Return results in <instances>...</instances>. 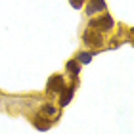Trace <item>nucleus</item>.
Here are the masks:
<instances>
[{
	"label": "nucleus",
	"instance_id": "7",
	"mask_svg": "<svg viewBox=\"0 0 134 134\" xmlns=\"http://www.w3.org/2000/svg\"><path fill=\"white\" fill-rule=\"evenodd\" d=\"M67 71H69L71 75H79V63L77 62H69L67 63Z\"/></svg>",
	"mask_w": 134,
	"mask_h": 134
},
{
	"label": "nucleus",
	"instance_id": "3",
	"mask_svg": "<svg viewBox=\"0 0 134 134\" xmlns=\"http://www.w3.org/2000/svg\"><path fill=\"white\" fill-rule=\"evenodd\" d=\"M65 88V82H63V79L59 77V75H56V77H52L50 81H48V92H56V94H59L62 90Z\"/></svg>",
	"mask_w": 134,
	"mask_h": 134
},
{
	"label": "nucleus",
	"instance_id": "2",
	"mask_svg": "<svg viewBox=\"0 0 134 134\" xmlns=\"http://www.w3.org/2000/svg\"><path fill=\"white\" fill-rule=\"evenodd\" d=\"M90 27L102 29V31H109V29L113 27V19L109 15H103V17H100V19H92L90 21Z\"/></svg>",
	"mask_w": 134,
	"mask_h": 134
},
{
	"label": "nucleus",
	"instance_id": "4",
	"mask_svg": "<svg viewBox=\"0 0 134 134\" xmlns=\"http://www.w3.org/2000/svg\"><path fill=\"white\" fill-rule=\"evenodd\" d=\"M102 10H105V2L103 0H92L90 4H86V14L88 15L96 14V12H102Z\"/></svg>",
	"mask_w": 134,
	"mask_h": 134
},
{
	"label": "nucleus",
	"instance_id": "1",
	"mask_svg": "<svg viewBox=\"0 0 134 134\" xmlns=\"http://www.w3.org/2000/svg\"><path fill=\"white\" fill-rule=\"evenodd\" d=\"M82 38H84V42H86V44L94 46V48H102V44H103L102 35H100V33H96V31H86Z\"/></svg>",
	"mask_w": 134,
	"mask_h": 134
},
{
	"label": "nucleus",
	"instance_id": "8",
	"mask_svg": "<svg viewBox=\"0 0 134 134\" xmlns=\"http://www.w3.org/2000/svg\"><path fill=\"white\" fill-rule=\"evenodd\" d=\"M35 126H36V129H40V130H46L48 126H50V123H48V121H36Z\"/></svg>",
	"mask_w": 134,
	"mask_h": 134
},
{
	"label": "nucleus",
	"instance_id": "5",
	"mask_svg": "<svg viewBox=\"0 0 134 134\" xmlns=\"http://www.w3.org/2000/svg\"><path fill=\"white\" fill-rule=\"evenodd\" d=\"M59 94H62V98H59V105H67V103L71 102V98H73V88H63Z\"/></svg>",
	"mask_w": 134,
	"mask_h": 134
},
{
	"label": "nucleus",
	"instance_id": "6",
	"mask_svg": "<svg viewBox=\"0 0 134 134\" xmlns=\"http://www.w3.org/2000/svg\"><path fill=\"white\" fill-rule=\"evenodd\" d=\"M77 62L79 63H90V62H92V54H90V52H81L77 56Z\"/></svg>",
	"mask_w": 134,
	"mask_h": 134
},
{
	"label": "nucleus",
	"instance_id": "10",
	"mask_svg": "<svg viewBox=\"0 0 134 134\" xmlns=\"http://www.w3.org/2000/svg\"><path fill=\"white\" fill-rule=\"evenodd\" d=\"M44 113H48V115H54V113H56V107H52V105H46V107H44Z\"/></svg>",
	"mask_w": 134,
	"mask_h": 134
},
{
	"label": "nucleus",
	"instance_id": "9",
	"mask_svg": "<svg viewBox=\"0 0 134 134\" xmlns=\"http://www.w3.org/2000/svg\"><path fill=\"white\" fill-rule=\"evenodd\" d=\"M73 8H77V10H81L82 8V4H84V0H69Z\"/></svg>",
	"mask_w": 134,
	"mask_h": 134
}]
</instances>
